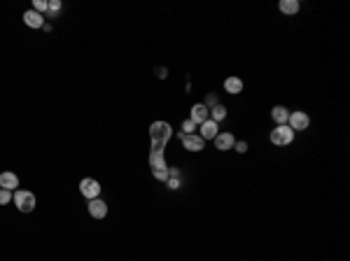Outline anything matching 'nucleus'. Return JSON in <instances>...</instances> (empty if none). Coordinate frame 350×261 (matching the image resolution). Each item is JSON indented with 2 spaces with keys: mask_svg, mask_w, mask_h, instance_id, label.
<instances>
[{
  "mask_svg": "<svg viewBox=\"0 0 350 261\" xmlns=\"http://www.w3.org/2000/svg\"><path fill=\"white\" fill-rule=\"evenodd\" d=\"M299 0H280V3H278V10H280V12L283 14H296L299 12Z\"/></svg>",
  "mask_w": 350,
  "mask_h": 261,
  "instance_id": "obj_15",
  "label": "nucleus"
},
{
  "mask_svg": "<svg viewBox=\"0 0 350 261\" xmlns=\"http://www.w3.org/2000/svg\"><path fill=\"white\" fill-rule=\"evenodd\" d=\"M33 10L35 12H47V0H33Z\"/></svg>",
  "mask_w": 350,
  "mask_h": 261,
  "instance_id": "obj_19",
  "label": "nucleus"
},
{
  "mask_svg": "<svg viewBox=\"0 0 350 261\" xmlns=\"http://www.w3.org/2000/svg\"><path fill=\"white\" fill-rule=\"evenodd\" d=\"M234 149L238 152V154H245L248 152V142L245 140H241V142H234Z\"/></svg>",
  "mask_w": 350,
  "mask_h": 261,
  "instance_id": "obj_21",
  "label": "nucleus"
},
{
  "mask_svg": "<svg viewBox=\"0 0 350 261\" xmlns=\"http://www.w3.org/2000/svg\"><path fill=\"white\" fill-rule=\"evenodd\" d=\"M194 128H196V124H194L192 119H185V121H182V133L192 135V133H194Z\"/></svg>",
  "mask_w": 350,
  "mask_h": 261,
  "instance_id": "obj_18",
  "label": "nucleus"
},
{
  "mask_svg": "<svg viewBox=\"0 0 350 261\" xmlns=\"http://www.w3.org/2000/svg\"><path fill=\"white\" fill-rule=\"evenodd\" d=\"M271 117L276 121V126H283V124H287V119H290V110L283 105H276L271 110Z\"/></svg>",
  "mask_w": 350,
  "mask_h": 261,
  "instance_id": "obj_14",
  "label": "nucleus"
},
{
  "mask_svg": "<svg viewBox=\"0 0 350 261\" xmlns=\"http://www.w3.org/2000/svg\"><path fill=\"white\" fill-rule=\"evenodd\" d=\"M215 149H220V152H227V149H234V142H236V138L231 133H217L215 135Z\"/></svg>",
  "mask_w": 350,
  "mask_h": 261,
  "instance_id": "obj_8",
  "label": "nucleus"
},
{
  "mask_svg": "<svg viewBox=\"0 0 350 261\" xmlns=\"http://www.w3.org/2000/svg\"><path fill=\"white\" fill-rule=\"evenodd\" d=\"M180 142H182V147L189 149V152H201L203 147H206V142H203L201 135H187V133H180Z\"/></svg>",
  "mask_w": 350,
  "mask_h": 261,
  "instance_id": "obj_6",
  "label": "nucleus"
},
{
  "mask_svg": "<svg viewBox=\"0 0 350 261\" xmlns=\"http://www.w3.org/2000/svg\"><path fill=\"white\" fill-rule=\"evenodd\" d=\"M12 191H7V189H0V205H7V203H12Z\"/></svg>",
  "mask_w": 350,
  "mask_h": 261,
  "instance_id": "obj_17",
  "label": "nucleus"
},
{
  "mask_svg": "<svg viewBox=\"0 0 350 261\" xmlns=\"http://www.w3.org/2000/svg\"><path fill=\"white\" fill-rule=\"evenodd\" d=\"M170 135H173V128H170L168 121H154L149 126V142H152V152L149 154H163Z\"/></svg>",
  "mask_w": 350,
  "mask_h": 261,
  "instance_id": "obj_1",
  "label": "nucleus"
},
{
  "mask_svg": "<svg viewBox=\"0 0 350 261\" xmlns=\"http://www.w3.org/2000/svg\"><path fill=\"white\" fill-rule=\"evenodd\" d=\"M24 24L28 28H45V17L35 10H28V12H24Z\"/></svg>",
  "mask_w": 350,
  "mask_h": 261,
  "instance_id": "obj_10",
  "label": "nucleus"
},
{
  "mask_svg": "<svg viewBox=\"0 0 350 261\" xmlns=\"http://www.w3.org/2000/svg\"><path fill=\"white\" fill-rule=\"evenodd\" d=\"M61 10V0H49L47 3V12L49 14H56Z\"/></svg>",
  "mask_w": 350,
  "mask_h": 261,
  "instance_id": "obj_20",
  "label": "nucleus"
},
{
  "mask_svg": "<svg viewBox=\"0 0 350 261\" xmlns=\"http://www.w3.org/2000/svg\"><path fill=\"white\" fill-rule=\"evenodd\" d=\"M199 131H201L203 142H206V140H215V135L220 133V128H217V124H215L213 119H208V121H203V124H199Z\"/></svg>",
  "mask_w": 350,
  "mask_h": 261,
  "instance_id": "obj_9",
  "label": "nucleus"
},
{
  "mask_svg": "<svg viewBox=\"0 0 350 261\" xmlns=\"http://www.w3.org/2000/svg\"><path fill=\"white\" fill-rule=\"evenodd\" d=\"M287 126L292 131H306L310 126V117L301 110H296V112H290V119H287Z\"/></svg>",
  "mask_w": 350,
  "mask_h": 261,
  "instance_id": "obj_5",
  "label": "nucleus"
},
{
  "mask_svg": "<svg viewBox=\"0 0 350 261\" xmlns=\"http://www.w3.org/2000/svg\"><path fill=\"white\" fill-rule=\"evenodd\" d=\"M14 205L19 208V212H33L38 201H35V194L33 191H26V189H17L12 196Z\"/></svg>",
  "mask_w": 350,
  "mask_h": 261,
  "instance_id": "obj_2",
  "label": "nucleus"
},
{
  "mask_svg": "<svg viewBox=\"0 0 350 261\" xmlns=\"http://www.w3.org/2000/svg\"><path fill=\"white\" fill-rule=\"evenodd\" d=\"M292 140H294V131H292L287 124L276 126L271 131V142H273L276 147H287V145H292Z\"/></svg>",
  "mask_w": 350,
  "mask_h": 261,
  "instance_id": "obj_3",
  "label": "nucleus"
},
{
  "mask_svg": "<svg viewBox=\"0 0 350 261\" xmlns=\"http://www.w3.org/2000/svg\"><path fill=\"white\" fill-rule=\"evenodd\" d=\"M80 191L84 198L94 201V198H98V194H101V184H98V180H94V177H84V180L80 182Z\"/></svg>",
  "mask_w": 350,
  "mask_h": 261,
  "instance_id": "obj_4",
  "label": "nucleus"
},
{
  "mask_svg": "<svg viewBox=\"0 0 350 261\" xmlns=\"http://www.w3.org/2000/svg\"><path fill=\"white\" fill-rule=\"evenodd\" d=\"M89 214H91L94 219H103V217L108 214V205H105V201H101V198L89 201Z\"/></svg>",
  "mask_w": 350,
  "mask_h": 261,
  "instance_id": "obj_12",
  "label": "nucleus"
},
{
  "mask_svg": "<svg viewBox=\"0 0 350 261\" xmlns=\"http://www.w3.org/2000/svg\"><path fill=\"white\" fill-rule=\"evenodd\" d=\"M0 189H7V191H17L19 189V177L10 170L0 173Z\"/></svg>",
  "mask_w": 350,
  "mask_h": 261,
  "instance_id": "obj_11",
  "label": "nucleus"
},
{
  "mask_svg": "<svg viewBox=\"0 0 350 261\" xmlns=\"http://www.w3.org/2000/svg\"><path fill=\"white\" fill-rule=\"evenodd\" d=\"M224 117H227V107L224 105H215L213 110H210V119L215 121V124H220Z\"/></svg>",
  "mask_w": 350,
  "mask_h": 261,
  "instance_id": "obj_16",
  "label": "nucleus"
},
{
  "mask_svg": "<svg viewBox=\"0 0 350 261\" xmlns=\"http://www.w3.org/2000/svg\"><path fill=\"white\" fill-rule=\"evenodd\" d=\"M224 91L231 94V96H238L243 91V80H241V77H236V75L227 77V80H224Z\"/></svg>",
  "mask_w": 350,
  "mask_h": 261,
  "instance_id": "obj_13",
  "label": "nucleus"
},
{
  "mask_svg": "<svg viewBox=\"0 0 350 261\" xmlns=\"http://www.w3.org/2000/svg\"><path fill=\"white\" fill-rule=\"evenodd\" d=\"M166 184H168L170 189H178V187H180V180H178V177H168V180H166Z\"/></svg>",
  "mask_w": 350,
  "mask_h": 261,
  "instance_id": "obj_22",
  "label": "nucleus"
},
{
  "mask_svg": "<svg viewBox=\"0 0 350 261\" xmlns=\"http://www.w3.org/2000/svg\"><path fill=\"white\" fill-rule=\"evenodd\" d=\"M189 119L194 121V124H203V121H208L210 119V110L206 103H196L194 107H192V117Z\"/></svg>",
  "mask_w": 350,
  "mask_h": 261,
  "instance_id": "obj_7",
  "label": "nucleus"
}]
</instances>
